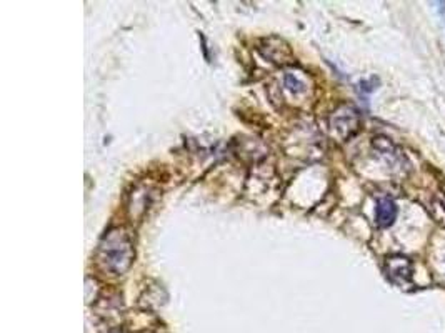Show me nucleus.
Returning <instances> with one entry per match:
<instances>
[{
    "label": "nucleus",
    "mask_w": 445,
    "mask_h": 333,
    "mask_svg": "<svg viewBox=\"0 0 445 333\" xmlns=\"http://www.w3.org/2000/svg\"><path fill=\"white\" fill-rule=\"evenodd\" d=\"M397 213H399V208H397L395 202L391 200V198H380L377 202L375 207V222L379 227L387 228L395 222Z\"/></svg>",
    "instance_id": "20e7f679"
},
{
    "label": "nucleus",
    "mask_w": 445,
    "mask_h": 333,
    "mask_svg": "<svg viewBox=\"0 0 445 333\" xmlns=\"http://www.w3.org/2000/svg\"><path fill=\"white\" fill-rule=\"evenodd\" d=\"M284 83H285V87H287L289 92L293 94V95H300V94L307 92V83H305L304 78H300L297 74H292V72L285 74Z\"/></svg>",
    "instance_id": "39448f33"
},
{
    "label": "nucleus",
    "mask_w": 445,
    "mask_h": 333,
    "mask_svg": "<svg viewBox=\"0 0 445 333\" xmlns=\"http://www.w3.org/2000/svg\"><path fill=\"white\" fill-rule=\"evenodd\" d=\"M329 127H331V133L340 142L349 140L359 132L360 129V115L359 110L353 105L344 104L337 107L333 114L329 118Z\"/></svg>",
    "instance_id": "f03ea898"
},
{
    "label": "nucleus",
    "mask_w": 445,
    "mask_h": 333,
    "mask_svg": "<svg viewBox=\"0 0 445 333\" xmlns=\"http://www.w3.org/2000/svg\"><path fill=\"white\" fill-rule=\"evenodd\" d=\"M135 257L134 241L124 227L110 228L97 248V264L112 275H122L130 268Z\"/></svg>",
    "instance_id": "f257e3e1"
},
{
    "label": "nucleus",
    "mask_w": 445,
    "mask_h": 333,
    "mask_svg": "<svg viewBox=\"0 0 445 333\" xmlns=\"http://www.w3.org/2000/svg\"><path fill=\"white\" fill-rule=\"evenodd\" d=\"M384 272L392 283L399 285V287H407L414 277V264L404 255H391L384 261Z\"/></svg>",
    "instance_id": "7ed1b4c3"
}]
</instances>
